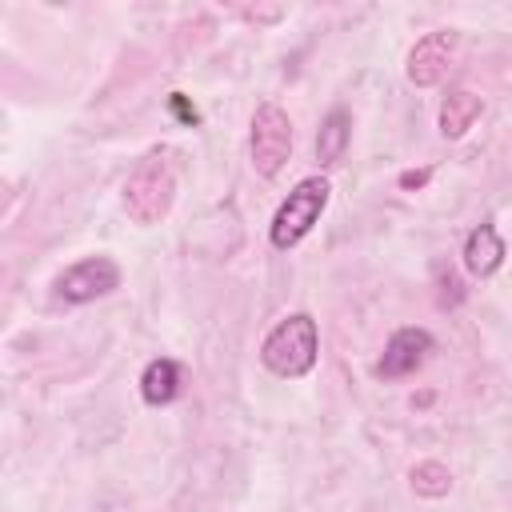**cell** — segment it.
<instances>
[{
    "mask_svg": "<svg viewBox=\"0 0 512 512\" xmlns=\"http://www.w3.org/2000/svg\"><path fill=\"white\" fill-rule=\"evenodd\" d=\"M316 352H320V336H316V320L308 312H292L284 316L268 336H264V348H260V360L276 372V376H304L312 372L316 364Z\"/></svg>",
    "mask_w": 512,
    "mask_h": 512,
    "instance_id": "obj_1",
    "label": "cell"
},
{
    "mask_svg": "<svg viewBox=\"0 0 512 512\" xmlns=\"http://www.w3.org/2000/svg\"><path fill=\"white\" fill-rule=\"evenodd\" d=\"M172 200H176V176L168 168L164 156H144L132 176L124 180V212L136 220V224H160L168 212H172Z\"/></svg>",
    "mask_w": 512,
    "mask_h": 512,
    "instance_id": "obj_2",
    "label": "cell"
},
{
    "mask_svg": "<svg viewBox=\"0 0 512 512\" xmlns=\"http://www.w3.org/2000/svg\"><path fill=\"white\" fill-rule=\"evenodd\" d=\"M328 180L324 176H304L292 192H288V200L276 208V216H272V228H268V240H272V248H292V244H300L308 232H312V224L320 220V212L328 208Z\"/></svg>",
    "mask_w": 512,
    "mask_h": 512,
    "instance_id": "obj_3",
    "label": "cell"
},
{
    "mask_svg": "<svg viewBox=\"0 0 512 512\" xmlns=\"http://www.w3.org/2000/svg\"><path fill=\"white\" fill-rule=\"evenodd\" d=\"M252 168L260 176H276L292 152V120L280 104H260L252 112Z\"/></svg>",
    "mask_w": 512,
    "mask_h": 512,
    "instance_id": "obj_4",
    "label": "cell"
},
{
    "mask_svg": "<svg viewBox=\"0 0 512 512\" xmlns=\"http://www.w3.org/2000/svg\"><path fill=\"white\" fill-rule=\"evenodd\" d=\"M52 288H56V296L68 300V304H88V300H100V296H108L112 288H120V268H116V260H108V256H84V260H76L72 268H64Z\"/></svg>",
    "mask_w": 512,
    "mask_h": 512,
    "instance_id": "obj_5",
    "label": "cell"
},
{
    "mask_svg": "<svg viewBox=\"0 0 512 512\" xmlns=\"http://www.w3.org/2000/svg\"><path fill=\"white\" fill-rule=\"evenodd\" d=\"M456 52V32H428L424 40H416V48L408 52V80L416 88H432L444 80L448 64Z\"/></svg>",
    "mask_w": 512,
    "mask_h": 512,
    "instance_id": "obj_6",
    "label": "cell"
},
{
    "mask_svg": "<svg viewBox=\"0 0 512 512\" xmlns=\"http://www.w3.org/2000/svg\"><path fill=\"white\" fill-rule=\"evenodd\" d=\"M428 352H432V336L424 328H396L392 340H388V348H384V356H380V364H376V372L384 380L412 376L428 360Z\"/></svg>",
    "mask_w": 512,
    "mask_h": 512,
    "instance_id": "obj_7",
    "label": "cell"
},
{
    "mask_svg": "<svg viewBox=\"0 0 512 512\" xmlns=\"http://www.w3.org/2000/svg\"><path fill=\"white\" fill-rule=\"evenodd\" d=\"M500 264H504V240H500V232L484 220V224H476V228L468 232V240H464V268H468L472 276H492Z\"/></svg>",
    "mask_w": 512,
    "mask_h": 512,
    "instance_id": "obj_8",
    "label": "cell"
},
{
    "mask_svg": "<svg viewBox=\"0 0 512 512\" xmlns=\"http://www.w3.org/2000/svg\"><path fill=\"white\" fill-rule=\"evenodd\" d=\"M480 108H484V100H480L476 92H468V88L448 92L444 104H440V132H444L448 140L464 136V132L472 128V120L480 116Z\"/></svg>",
    "mask_w": 512,
    "mask_h": 512,
    "instance_id": "obj_9",
    "label": "cell"
},
{
    "mask_svg": "<svg viewBox=\"0 0 512 512\" xmlns=\"http://www.w3.org/2000/svg\"><path fill=\"white\" fill-rule=\"evenodd\" d=\"M140 396H144L148 404H172V400L180 396V364L168 360V356L152 360V364L144 368V376H140Z\"/></svg>",
    "mask_w": 512,
    "mask_h": 512,
    "instance_id": "obj_10",
    "label": "cell"
},
{
    "mask_svg": "<svg viewBox=\"0 0 512 512\" xmlns=\"http://www.w3.org/2000/svg\"><path fill=\"white\" fill-rule=\"evenodd\" d=\"M348 136H352V116L348 108H332L324 120H320V132H316V160L320 164H336L348 148Z\"/></svg>",
    "mask_w": 512,
    "mask_h": 512,
    "instance_id": "obj_11",
    "label": "cell"
},
{
    "mask_svg": "<svg viewBox=\"0 0 512 512\" xmlns=\"http://www.w3.org/2000/svg\"><path fill=\"white\" fill-rule=\"evenodd\" d=\"M412 488H416V496L440 500V496H448V488H452V472H448L440 460H420V464L412 468Z\"/></svg>",
    "mask_w": 512,
    "mask_h": 512,
    "instance_id": "obj_12",
    "label": "cell"
},
{
    "mask_svg": "<svg viewBox=\"0 0 512 512\" xmlns=\"http://www.w3.org/2000/svg\"><path fill=\"white\" fill-rule=\"evenodd\" d=\"M436 276H440V304H444V308H448V304H460V300H464V284H460V276H456L452 268H448V272L436 268Z\"/></svg>",
    "mask_w": 512,
    "mask_h": 512,
    "instance_id": "obj_13",
    "label": "cell"
},
{
    "mask_svg": "<svg viewBox=\"0 0 512 512\" xmlns=\"http://www.w3.org/2000/svg\"><path fill=\"white\" fill-rule=\"evenodd\" d=\"M428 176H432V168H408V172H400V188H424L428 184Z\"/></svg>",
    "mask_w": 512,
    "mask_h": 512,
    "instance_id": "obj_14",
    "label": "cell"
},
{
    "mask_svg": "<svg viewBox=\"0 0 512 512\" xmlns=\"http://www.w3.org/2000/svg\"><path fill=\"white\" fill-rule=\"evenodd\" d=\"M168 100H172V112H176V116H180L184 124H196V108H192V104L184 100V92H172Z\"/></svg>",
    "mask_w": 512,
    "mask_h": 512,
    "instance_id": "obj_15",
    "label": "cell"
}]
</instances>
